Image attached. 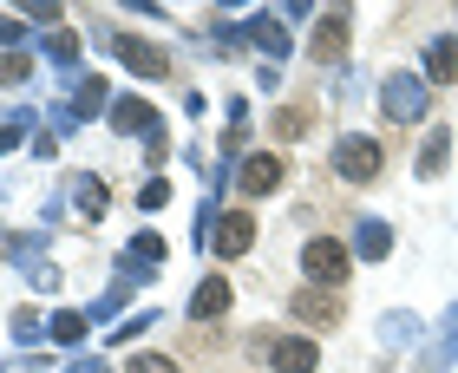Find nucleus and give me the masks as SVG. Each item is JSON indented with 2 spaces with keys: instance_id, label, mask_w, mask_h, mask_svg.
<instances>
[{
  "instance_id": "nucleus-14",
  "label": "nucleus",
  "mask_w": 458,
  "mask_h": 373,
  "mask_svg": "<svg viewBox=\"0 0 458 373\" xmlns=\"http://www.w3.org/2000/svg\"><path fill=\"white\" fill-rule=\"evenodd\" d=\"M386 249H393V236L380 230V223H367L360 230V256H386Z\"/></svg>"
},
{
  "instance_id": "nucleus-4",
  "label": "nucleus",
  "mask_w": 458,
  "mask_h": 373,
  "mask_svg": "<svg viewBox=\"0 0 458 373\" xmlns=\"http://www.w3.org/2000/svg\"><path fill=\"white\" fill-rule=\"evenodd\" d=\"M210 242H216V256H249V242H256V223H249L242 210H229V216H216Z\"/></svg>"
},
{
  "instance_id": "nucleus-2",
  "label": "nucleus",
  "mask_w": 458,
  "mask_h": 373,
  "mask_svg": "<svg viewBox=\"0 0 458 373\" xmlns=\"http://www.w3.org/2000/svg\"><path fill=\"white\" fill-rule=\"evenodd\" d=\"M301 268H308L315 282H327V288H335V282H347V249H341L335 236H315V242L301 249Z\"/></svg>"
},
{
  "instance_id": "nucleus-9",
  "label": "nucleus",
  "mask_w": 458,
  "mask_h": 373,
  "mask_svg": "<svg viewBox=\"0 0 458 373\" xmlns=\"http://www.w3.org/2000/svg\"><path fill=\"white\" fill-rule=\"evenodd\" d=\"M341 47H347V13H327L315 33V59H341Z\"/></svg>"
},
{
  "instance_id": "nucleus-15",
  "label": "nucleus",
  "mask_w": 458,
  "mask_h": 373,
  "mask_svg": "<svg viewBox=\"0 0 458 373\" xmlns=\"http://www.w3.org/2000/svg\"><path fill=\"white\" fill-rule=\"evenodd\" d=\"M276 131H282V138H301V131H308V112H301V106L276 112Z\"/></svg>"
},
{
  "instance_id": "nucleus-16",
  "label": "nucleus",
  "mask_w": 458,
  "mask_h": 373,
  "mask_svg": "<svg viewBox=\"0 0 458 373\" xmlns=\"http://www.w3.org/2000/svg\"><path fill=\"white\" fill-rule=\"evenodd\" d=\"M124 373H177V360H164V354H138Z\"/></svg>"
},
{
  "instance_id": "nucleus-10",
  "label": "nucleus",
  "mask_w": 458,
  "mask_h": 373,
  "mask_svg": "<svg viewBox=\"0 0 458 373\" xmlns=\"http://www.w3.org/2000/svg\"><path fill=\"white\" fill-rule=\"evenodd\" d=\"M223 308H229V282H223V276H210V282H203V288H197V301H191V315H197V321H210V315H223Z\"/></svg>"
},
{
  "instance_id": "nucleus-12",
  "label": "nucleus",
  "mask_w": 458,
  "mask_h": 373,
  "mask_svg": "<svg viewBox=\"0 0 458 373\" xmlns=\"http://www.w3.org/2000/svg\"><path fill=\"white\" fill-rule=\"evenodd\" d=\"M445 151H452V138H445V131H432V144L420 151V177H439V164H445Z\"/></svg>"
},
{
  "instance_id": "nucleus-6",
  "label": "nucleus",
  "mask_w": 458,
  "mask_h": 373,
  "mask_svg": "<svg viewBox=\"0 0 458 373\" xmlns=\"http://www.w3.org/2000/svg\"><path fill=\"white\" fill-rule=\"evenodd\" d=\"M282 183V157H268V151H256L242 164V197H268Z\"/></svg>"
},
{
  "instance_id": "nucleus-8",
  "label": "nucleus",
  "mask_w": 458,
  "mask_h": 373,
  "mask_svg": "<svg viewBox=\"0 0 458 373\" xmlns=\"http://www.w3.org/2000/svg\"><path fill=\"white\" fill-rule=\"evenodd\" d=\"M432 86H452L458 79V39H432V66H426Z\"/></svg>"
},
{
  "instance_id": "nucleus-13",
  "label": "nucleus",
  "mask_w": 458,
  "mask_h": 373,
  "mask_svg": "<svg viewBox=\"0 0 458 373\" xmlns=\"http://www.w3.org/2000/svg\"><path fill=\"white\" fill-rule=\"evenodd\" d=\"M295 315H301V321H335V301H321V295H301V301H295Z\"/></svg>"
},
{
  "instance_id": "nucleus-17",
  "label": "nucleus",
  "mask_w": 458,
  "mask_h": 373,
  "mask_svg": "<svg viewBox=\"0 0 458 373\" xmlns=\"http://www.w3.org/2000/svg\"><path fill=\"white\" fill-rule=\"evenodd\" d=\"M79 327H86L79 315H53V341H79Z\"/></svg>"
},
{
  "instance_id": "nucleus-1",
  "label": "nucleus",
  "mask_w": 458,
  "mask_h": 373,
  "mask_svg": "<svg viewBox=\"0 0 458 373\" xmlns=\"http://www.w3.org/2000/svg\"><path fill=\"white\" fill-rule=\"evenodd\" d=\"M380 164H386V151L373 138H341V151H335V171L347 183H373V177H380Z\"/></svg>"
},
{
  "instance_id": "nucleus-11",
  "label": "nucleus",
  "mask_w": 458,
  "mask_h": 373,
  "mask_svg": "<svg viewBox=\"0 0 458 373\" xmlns=\"http://www.w3.org/2000/svg\"><path fill=\"white\" fill-rule=\"evenodd\" d=\"M112 124H118V131H144V124H151V106H138V98H118V106H112Z\"/></svg>"
},
{
  "instance_id": "nucleus-7",
  "label": "nucleus",
  "mask_w": 458,
  "mask_h": 373,
  "mask_svg": "<svg viewBox=\"0 0 458 373\" xmlns=\"http://www.w3.org/2000/svg\"><path fill=\"white\" fill-rule=\"evenodd\" d=\"M386 112H393V118H406V124H412V118H426V98H420V79H406V72H400V79H393V86H386Z\"/></svg>"
},
{
  "instance_id": "nucleus-3",
  "label": "nucleus",
  "mask_w": 458,
  "mask_h": 373,
  "mask_svg": "<svg viewBox=\"0 0 458 373\" xmlns=\"http://www.w3.org/2000/svg\"><path fill=\"white\" fill-rule=\"evenodd\" d=\"M112 53H118V59H124V66H131L138 79H164V72H171L164 47H151V39H131V33H118V39H112Z\"/></svg>"
},
{
  "instance_id": "nucleus-5",
  "label": "nucleus",
  "mask_w": 458,
  "mask_h": 373,
  "mask_svg": "<svg viewBox=\"0 0 458 373\" xmlns=\"http://www.w3.org/2000/svg\"><path fill=\"white\" fill-rule=\"evenodd\" d=\"M315 367H321V347L315 341H301V335L276 341V373H315Z\"/></svg>"
}]
</instances>
